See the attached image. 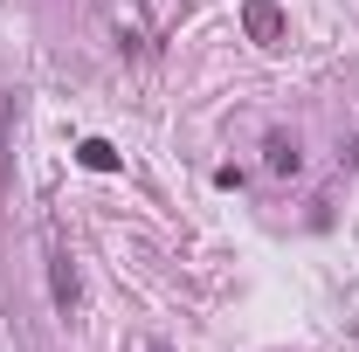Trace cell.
I'll return each instance as SVG.
<instances>
[{
  "mask_svg": "<svg viewBox=\"0 0 359 352\" xmlns=\"http://www.w3.org/2000/svg\"><path fill=\"white\" fill-rule=\"evenodd\" d=\"M48 290H55V311H62V318H76L83 290H76V263H69L62 249H48Z\"/></svg>",
  "mask_w": 359,
  "mask_h": 352,
  "instance_id": "cell-1",
  "label": "cell"
},
{
  "mask_svg": "<svg viewBox=\"0 0 359 352\" xmlns=\"http://www.w3.org/2000/svg\"><path fill=\"white\" fill-rule=\"evenodd\" d=\"M242 21H249V35H256V42H283V14H276V0H249V7H242Z\"/></svg>",
  "mask_w": 359,
  "mask_h": 352,
  "instance_id": "cell-2",
  "label": "cell"
},
{
  "mask_svg": "<svg viewBox=\"0 0 359 352\" xmlns=\"http://www.w3.org/2000/svg\"><path fill=\"white\" fill-rule=\"evenodd\" d=\"M263 152H269V173H304V145H297L290 132H276Z\"/></svg>",
  "mask_w": 359,
  "mask_h": 352,
  "instance_id": "cell-3",
  "label": "cell"
},
{
  "mask_svg": "<svg viewBox=\"0 0 359 352\" xmlns=\"http://www.w3.org/2000/svg\"><path fill=\"white\" fill-rule=\"evenodd\" d=\"M76 159H83L90 173H118V152H111L104 138H83V145H76Z\"/></svg>",
  "mask_w": 359,
  "mask_h": 352,
  "instance_id": "cell-4",
  "label": "cell"
}]
</instances>
